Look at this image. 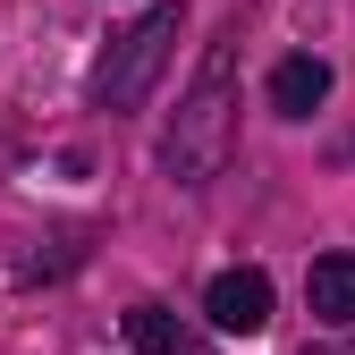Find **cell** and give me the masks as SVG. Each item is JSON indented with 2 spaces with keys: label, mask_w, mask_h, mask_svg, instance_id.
<instances>
[{
  "label": "cell",
  "mask_w": 355,
  "mask_h": 355,
  "mask_svg": "<svg viewBox=\"0 0 355 355\" xmlns=\"http://www.w3.org/2000/svg\"><path fill=\"white\" fill-rule=\"evenodd\" d=\"M229 144H237V42H211L203 76L187 85V102L169 119L161 161H169L178 187H211V178L229 169Z\"/></svg>",
  "instance_id": "obj_1"
},
{
  "label": "cell",
  "mask_w": 355,
  "mask_h": 355,
  "mask_svg": "<svg viewBox=\"0 0 355 355\" xmlns=\"http://www.w3.org/2000/svg\"><path fill=\"white\" fill-rule=\"evenodd\" d=\"M178 17H187V0H153V9L110 42V60L94 68V102H102V110H136L153 85H161L169 42H178Z\"/></svg>",
  "instance_id": "obj_2"
},
{
  "label": "cell",
  "mask_w": 355,
  "mask_h": 355,
  "mask_svg": "<svg viewBox=\"0 0 355 355\" xmlns=\"http://www.w3.org/2000/svg\"><path fill=\"white\" fill-rule=\"evenodd\" d=\"M203 313H211V330H229V338H254V330H271V271H220L211 288H203Z\"/></svg>",
  "instance_id": "obj_3"
},
{
  "label": "cell",
  "mask_w": 355,
  "mask_h": 355,
  "mask_svg": "<svg viewBox=\"0 0 355 355\" xmlns=\"http://www.w3.org/2000/svg\"><path fill=\"white\" fill-rule=\"evenodd\" d=\"M322 102H330V60L296 51V60L271 68V110H279V119H313Z\"/></svg>",
  "instance_id": "obj_4"
},
{
  "label": "cell",
  "mask_w": 355,
  "mask_h": 355,
  "mask_svg": "<svg viewBox=\"0 0 355 355\" xmlns=\"http://www.w3.org/2000/svg\"><path fill=\"white\" fill-rule=\"evenodd\" d=\"M304 304H313V322L355 330V254H322L313 271H304Z\"/></svg>",
  "instance_id": "obj_5"
},
{
  "label": "cell",
  "mask_w": 355,
  "mask_h": 355,
  "mask_svg": "<svg viewBox=\"0 0 355 355\" xmlns=\"http://www.w3.org/2000/svg\"><path fill=\"white\" fill-rule=\"evenodd\" d=\"M127 347L136 355H178V313L169 304H136L127 313Z\"/></svg>",
  "instance_id": "obj_6"
},
{
  "label": "cell",
  "mask_w": 355,
  "mask_h": 355,
  "mask_svg": "<svg viewBox=\"0 0 355 355\" xmlns=\"http://www.w3.org/2000/svg\"><path fill=\"white\" fill-rule=\"evenodd\" d=\"M304 355H355V338H338V347H304Z\"/></svg>",
  "instance_id": "obj_7"
}]
</instances>
